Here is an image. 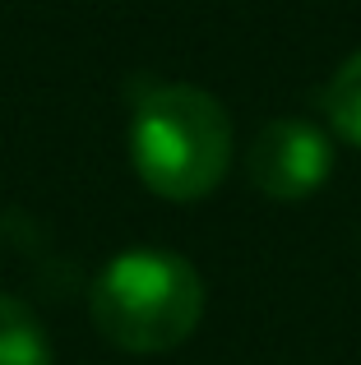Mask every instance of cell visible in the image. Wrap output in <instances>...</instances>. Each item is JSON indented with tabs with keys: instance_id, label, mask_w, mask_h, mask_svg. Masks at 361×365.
Returning <instances> with one entry per match:
<instances>
[{
	"instance_id": "6da1fadb",
	"label": "cell",
	"mask_w": 361,
	"mask_h": 365,
	"mask_svg": "<svg viewBox=\"0 0 361 365\" xmlns=\"http://www.w3.org/2000/svg\"><path fill=\"white\" fill-rule=\"evenodd\" d=\"M88 314L116 351L163 356L195 338L204 319V277L176 250H121L93 277Z\"/></svg>"
},
{
	"instance_id": "7a4b0ae2",
	"label": "cell",
	"mask_w": 361,
	"mask_h": 365,
	"mask_svg": "<svg viewBox=\"0 0 361 365\" xmlns=\"http://www.w3.org/2000/svg\"><path fill=\"white\" fill-rule=\"evenodd\" d=\"M130 167L148 195L195 204L223 185L232 167V116L208 88L158 83L130 116Z\"/></svg>"
},
{
	"instance_id": "3957f363",
	"label": "cell",
	"mask_w": 361,
	"mask_h": 365,
	"mask_svg": "<svg viewBox=\"0 0 361 365\" xmlns=\"http://www.w3.org/2000/svg\"><path fill=\"white\" fill-rule=\"evenodd\" d=\"M329 176H334V139L301 116H278L260 125L245 148V180L278 204L320 195Z\"/></svg>"
},
{
	"instance_id": "277c9868",
	"label": "cell",
	"mask_w": 361,
	"mask_h": 365,
	"mask_svg": "<svg viewBox=\"0 0 361 365\" xmlns=\"http://www.w3.org/2000/svg\"><path fill=\"white\" fill-rule=\"evenodd\" d=\"M0 365H51V342H46L42 319L33 305L0 292Z\"/></svg>"
},
{
	"instance_id": "5b68a950",
	"label": "cell",
	"mask_w": 361,
	"mask_h": 365,
	"mask_svg": "<svg viewBox=\"0 0 361 365\" xmlns=\"http://www.w3.org/2000/svg\"><path fill=\"white\" fill-rule=\"evenodd\" d=\"M325 111H329V125L343 143L361 148V51H352L338 74L329 79L325 88Z\"/></svg>"
}]
</instances>
